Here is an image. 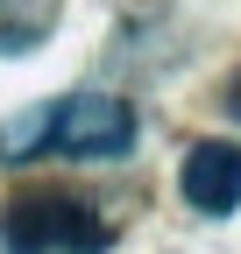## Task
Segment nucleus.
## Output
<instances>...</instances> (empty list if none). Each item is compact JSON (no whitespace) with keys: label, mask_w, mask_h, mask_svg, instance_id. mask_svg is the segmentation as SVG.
Here are the masks:
<instances>
[{"label":"nucleus","mask_w":241,"mask_h":254,"mask_svg":"<svg viewBox=\"0 0 241 254\" xmlns=\"http://www.w3.org/2000/svg\"><path fill=\"white\" fill-rule=\"evenodd\" d=\"M177 184H185V205L206 212V219H227L241 205V141H192L185 148V170H177Z\"/></svg>","instance_id":"obj_3"},{"label":"nucleus","mask_w":241,"mask_h":254,"mask_svg":"<svg viewBox=\"0 0 241 254\" xmlns=\"http://www.w3.org/2000/svg\"><path fill=\"white\" fill-rule=\"evenodd\" d=\"M50 28V0H0V50H21Z\"/></svg>","instance_id":"obj_4"},{"label":"nucleus","mask_w":241,"mask_h":254,"mask_svg":"<svg viewBox=\"0 0 241 254\" xmlns=\"http://www.w3.org/2000/svg\"><path fill=\"white\" fill-rule=\"evenodd\" d=\"M135 148V106L120 92H64L50 99L36 120L7 141L14 163L28 155H78V163H114V155Z\"/></svg>","instance_id":"obj_1"},{"label":"nucleus","mask_w":241,"mask_h":254,"mask_svg":"<svg viewBox=\"0 0 241 254\" xmlns=\"http://www.w3.org/2000/svg\"><path fill=\"white\" fill-rule=\"evenodd\" d=\"M227 113L241 120V71H234V85H227Z\"/></svg>","instance_id":"obj_5"},{"label":"nucleus","mask_w":241,"mask_h":254,"mask_svg":"<svg viewBox=\"0 0 241 254\" xmlns=\"http://www.w3.org/2000/svg\"><path fill=\"white\" fill-rule=\"evenodd\" d=\"M107 240H114V226L71 190H21L0 212V247L7 254H100Z\"/></svg>","instance_id":"obj_2"}]
</instances>
